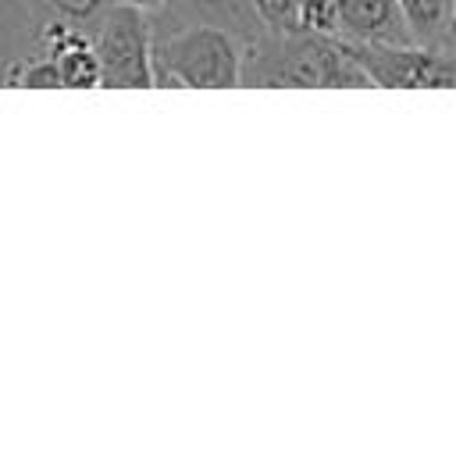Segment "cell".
Segmentation results:
<instances>
[{
	"label": "cell",
	"mask_w": 456,
	"mask_h": 456,
	"mask_svg": "<svg viewBox=\"0 0 456 456\" xmlns=\"http://www.w3.org/2000/svg\"><path fill=\"white\" fill-rule=\"evenodd\" d=\"M239 86L249 89H370L346 39L328 32H260L242 46Z\"/></svg>",
	"instance_id": "1"
},
{
	"label": "cell",
	"mask_w": 456,
	"mask_h": 456,
	"mask_svg": "<svg viewBox=\"0 0 456 456\" xmlns=\"http://www.w3.org/2000/svg\"><path fill=\"white\" fill-rule=\"evenodd\" d=\"M150 68L153 89H235L242 43L228 28L207 21L153 28Z\"/></svg>",
	"instance_id": "2"
},
{
	"label": "cell",
	"mask_w": 456,
	"mask_h": 456,
	"mask_svg": "<svg viewBox=\"0 0 456 456\" xmlns=\"http://www.w3.org/2000/svg\"><path fill=\"white\" fill-rule=\"evenodd\" d=\"M89 43L100 64L103 89H153L150 14L128 4H107L103 14L89 25Z\"/></svg>",
	"instance_id": "3"
},
{
	"label": "cell",
	"mask_w": 456,
	"mask_h": 456,
	"mask_svg": "<svg viewBox=\"0 0 456 456\" xmlns=\"http://www.w3.org/2000/svg\"><path fill=\"white\" fill-rule=\"evenodd\" d=\"M378 89H456V57L417 43H349Z\"/></svg>",
	"instance_id": "4"
},
{
	"label": "cell",
	"mask_w": 456,
	"mask_h": 456,
	"mask_svg": "<svg viewBox=\"0 0 456 456\" xmlns=\"http://www.w3.org/2000/svg\"><path fill=\"white\" fill-rule=\"evenodd\" d=\"M182 21H207L228 28L242 46L267 32L253 11V0H167L157 14H150V28H167Z\"/></svg>",
	"instance_id": "5"
},
{
	"label": "cell",
	"mask_w": 456,
	"mask_h": 456,
	"mask_svg": "<svg viewBox=\"0 0 456 456\" xmlns=\"http://www.w3.org/2000/svg\"><path fill=\"white\" fill-rule=\"evenodd\" d=\"M335 36L346 43H413L399 0H331Z\"/></svg>",
	"instance_id": "6"
},
{
	"label": "cell",
	"mask_w": 456,
	"mask_h": 456,
	"mask_svg": "<svg viewBox=\"0 0 456 456\" xmlns=\"http://www.w3.org/2000/svg\"><path fill=\"white\" fill-rule=\"evenodd\" d=\"M406 32L417 46L456 57V14L452 0H399Z\"/></svg>",
	"instance_id": "7"
},
{
	"label": "cell",
	"mask_w": 456,
	"mask_h": 456,
	"mask_svg": "<svg viewBox=\"0 0 456 456\" xmlns=\"http://www.w3.org/2000/svg\"><path fill=\"white\" fill-rule=\"evenodd\" d=\"M110 0H18V7L25 11L32 32L39 25H75V28H89L103 7Z\"/></svg>",
	"instance_id": "8"
},
{
	"label": "cell",
	"mask_w": 456,
	"mask_h": 456,
	"mask_svg": "<svg viewBox=\"0 0 456 456\" xmlns=\"http://www.w3.org/2000/svg\"><path fill=\"white\" fill-rule=\"evenodd\" d=\"M292 28L335 36V4L331 0H299L296 14H292Z\"/></svg>",
	"instance_id": "9"
},
{
	"label": "cell",
	"mask_w": 456,
	"mask_h": 456,
	"mask_svg": "<svg viewBox=\"0 0 456 456\" xmlns=\"http://www.w3.org/2000/svg\"><path fill=\"white\" fill-rule=\"evenodd\" d=\"M296 4L299 0H253V11H256V18L264 21L267 32H285V28H292Z\"/></svg>",
	"instance_id": "10"
},
{
	"label": "cell",
	"mask_w": 456,
	"mask_h": 456,
	"mask_svg": "<svg viewBox=\"0 0 456 456\" xmlns=\"http://www.w3.org/2000/svg\"><path fill=\"white\" fill-rule=\"evenodd\" d=\"M110 4H128V7H139L142 14H157L167 0H110Z\"/></svg>",
	"instance_id": "11"
},
{
	"label": "cell",
	"mask_w": 456,
	"mask_h": 456,
	"mask_svg": "<svg viewBox=\"0 0 456 456\" xmlns=\"http://www.w3.org/2000/svg\"><path fill=\"white\" fill-rule=\"evenodd\" d=\"M452 14H456V0H452Z\"/></svg>",
	"instance_id": "12"
}]
</instances>
